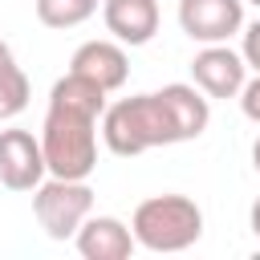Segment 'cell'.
I'll return each mask as SVG.
<instances>
[{
  "label": "cell",
  "instance_id": "obj_1",
  "mask_svg": "<svg viewBox=\"0 0 260 260\" xmlns=\"http://www.w3.org/2000/svg\"><path fill=\"white\" fill-rule=\"evenodd\" d=\"M106 114V89L81 73H65L49 89V110L41 122L45 167L57 179H89L98 167V134Z\"/></svg>",
  "mask_w": 260,
  "mask_h": 260
},
{
  "label": "cell",
  "instance_id": "obj_2",
  "mask_svg": "<svg viewBox=\"0 0 260 260\" xmlns=\"http://www.w3.org/2000/svg\"><path fill=\"white\" fill-rule=\"evenodd\" d=\"M102 142L110 154L134 158L154 146H175V142H183V134L171 114V102L162 98V89H154V93H134V98L110 102L102 114Z\"/></svg>",
  "mask_w": 260,
  "mask_h": 260
},
{
  "label": "cell",
  "instance_id": "obj_3",
  "mask_svg": "<svg viewBox=\"0 0 260 260\" xmlns=\"http://www.w3.org/2000/svg\"><path fill=\"white\" fill-rule=\"evenodd\" d=\"M130 232L150 252H187L203 236V211H199L195 199L175 195V191L150 195V199H142L134 207Z\"/></svg>",
  "mask_w": 260,
  "mask_h": 260
},
{
  "label": "cell",
  "instance_id": "obj_4",
  "mask_svg": "<svg viewBox=\"0 0 260 260\" xmlns=\"http://www.w3.org/2000/svg\"><path fill=\"white\" fill-rule=\"evenodd\" d=\"M32 215L49 240H73L77 228L93 215V187L85 179H57L49 175L32 191Z\"/></svg>",
  "mask_w": 260,
  "mask_h": 260
},
{
  "label": "cell",
  "instance_id": "obj_5",
  "mask_svg": "<svg viewBox=\"0 0 260 260\" xmlns=\"http://www.w3.org/2000/svg\"><path fill=\"white\" fill-rule=\"evenodd\" d=\"M49 167H45V150H41V134L8 126L0 130V183L8 191H37L45 183Z\"/></svg>",
  "mask_w": 260,
  "mask_h": 260
},
{
  "label": "cell",
  "instance_id": "obj_6",
  "mask_svg": "<svg viewBox=\"0 0 260 260\" xmlns=\"http://www.w3.org/2000/svg\"><path fill=\"white\" fill-rule=\"evenodd\" d=\"M179 28L199 45H223L244 32V0H179Z\"/></svg>",
  "mask_w": 260,
  "mask_h": 260
},
{
  "label": "cell",
  "instance_id": "obj_7",
  "mask_svg": "<svg viewBox=\"0 0 260 260\" xmlns=\"http://www.w3.org/2000/svg\"><path fill=\"white\" fill-rule=\"evenodd\" d=\"M191 81L207 93V98H240L244 81H248V61L223 45H203L191 57Z\"/></svg>",
  "mask_w": 260,
  "mask_h": 260
},
{
  "label": "cell",
  "instance_id": "obj_8",
  "mask_svg": "<svg viewBox=\"0 0 260 260\" xmlns=\"http://www.w3.org/2000/svg\"><path fill=\"white\" fill-rule=\"evenodd\" d=\"M69 69L81 73V77H89V81H98L106 93H114L130 77V57H126L122 41H85V45L73 49Z\"/></svg>",
  "mask_w": 260,
  "mask_h": 260
},
{
  "label": "cell",
  "instance_id": "obj_9",
  "mask_svg": "<svg viewBox=\"0 0 260 260\" xmlns=\"http://www.w3.org/2000/svg\"><path fill=\"white\" fill-rule=\"evenodd\" d=\"M102 20L114 41L138 49L158 32V0H102Z\"/></svg>",
  "mask_w": 260,
  "mask_h": 260
},
{
  "label": "cell",
  "instance_id": "obj_10",
  "mask_svg": "<svg viewBox=\"0 0 260 260\" xmlns=\"http://www.w3.org/2000/svg\"><path fill=\"white\" fill-rule=\"evenodd\" d=\"M77 252L85 260H126L138 240L130 232V223H122L118 215H89L81 228H77Z\"/></svg>",
  "mask_w": 260,
  "mask_h": 260
},
{
  "label": "cell",
  "instance_id": "obj_11",
  "mask_svg": "<svg viewBox=\"0 0 260 260\" xmlns=\"http://www.w3.org/2000/svg\"><path fill=\"white\" fill-rule=\"evenodd\" d=\"M32 98V85L24 77V69L12 57V45L0 41V118H16Z\"/></svg>",
  "mask_w": 260,
  "mask_h": 260
},
{
  "label": "cell",
  "instance_id": "obj_12",
  "mask_svg": "<svg viewBox=\"0 0 260 260\" xmlns=\"http://www.w3.org/2000/svg\"><path fill=\"white\" fill-rule=\"evenodd\" d=\"M93 12H98V0H37V20L57 32L85 24Z\"/></svg>",
  "mask_w": 260,
  "mask_h": 260
},
{
  "label": "cell",
  "instance_id": "obj_13",
  "mask_svg": "<svg viewBox=\"0 0 260 260\" xmlns=\"http://www.w3.org/2000/svg\"><path fill=\"white\" fill-rule=\"evenodd\" d=\"M240 110H244V118H248V122H256V126H260V73L244 81V89H240Z\"/></svg>",
  "mask_w": 260,
  "mask_h": 260
},
{
  "label": "cell",
  "instance_id": "obj_14",
  "mask_svg": "<svg viewBox=\"0 0 260 260\" xmlns=\"http://www.w3.org/2000/svg\"><path fill=\"white\" fill-rule=\"evenodd\" d=\"M240 57L248 61L252 73H260V20H252L244 28V45H240Z\"/></svg>",
  "mask_w": 260,
  "mask_h": 260
},
{
  "label": "cell",
  "instance_id": "obj_15",
  "mask_svg": "<svg viewBox=\"0 0 260 260\" xmlns=\"http://www.w3.org/2000/svg\"><path fill=\"white\" fill-rule=\"evenodd\" d=\"M248 223H252V232H256V240H260V199L252 203V211H248Z\"/></svg>",
  "mask_w": 260,
  "mask_h": 260
},
{
  "label": "cell",
  "instance_id": "obj_16",
  "mask_svg": "<svg viewBox=\"0 0 260 260\" xmlns=\"http://www.w3.org/2000/svg\"><path fill=\"white\" fill-rule=\"evenodd\" d=\"M252 167L260 171V134H256V142H252Z\"/></svg>",
  "mask_w": 260,
  "mask_h": 260
},
{
  "label": "cell",
  "instance_id": "obj_17",
  "mask_svg": "<svg viewBox=\"0 0 260 260\" xmlns=\"http://www.w3.org/2000/svg\"><path fill=\"white\" fill-rule=\"evenodd\" d=\"M244 4H256V8H260V0H244Z\"/></svg>",
  "mask_w": 260,
  "mask_h": 260
}]
</instances>
